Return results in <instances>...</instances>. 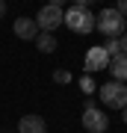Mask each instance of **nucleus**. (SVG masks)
<instances>
[{
	"instance_id": "f257e3e1",
	"label": "nucleus",
	"mask_w": 127,
	"mask_h": 133,
	"mask_svg": "<svg viewBox=\"0 0 127 133\" xmlns=\"http://www.w3.org/2000/svg\"><path fill=\"white\" fill-rule=\"evenodd\" d=\"M95 27H98L101 36H106V38H118L121 33H127V18L115 9V6H109V9H101V12H98Z\"/></svg>"
},
{
	"instance_id": "f03ea898",
	"label": "nucleus",
	"mask_w": 127,
	"mask_h": 133,
	"mask_svg": "<svg viewBox=\"0 0 127 133\" xmlns=\"http://www.w3.org/2000/svg\"><path fill=\"white\" fill-rule=\"evenodd\" d=\"M62 24H65L71 33H77V36H89L95 30V15H92V9H86V6H71V9H65V15H62Z\"/></svg>"
},
{
	"instance_id": "7ed1b4c3",
	"label": "nucleus",
	"mask_w": 127,
	"mask_h": 133,
	"mask_svg": "<svg viewBox=\"0 0 127 133\" xmlns=\"http://www.w3.org/2000/svg\"><path fill=\"white\" fill-rule=\"evenodd\" d=\"M101 104H106L109 109H124L127 107V83L106 80L101 86Z\"/></svg>"
},
{
	"instance_id": "20e7f679",
	"label": "nucleus",
	"mask_w": 127,
	"mask_h": 133,
	"mask_svg": "<svg viewBox=\"0 0 127 133\" xmlns=\"http://www.w3.org/2000/svg\"><path fill=\"white\" fill-rule=\"evenodd\" d=\"M62 15H65V9H62V6L44 3L42 9H38V15H36V27L42 30V33H53V30L62 27Z\"/></svg>"
},
{
	"instance_id": "39448f33",
	"label": "nucleus",
	"mask_w": 127,
	"mask_h": 133,
	"mask_svg": "<svg viewBox=\"0 0 127 133\" xmlns=\"http://www.w3.org/2000/svg\"><path fill=\"white\" fill-rule=\"evenodd\" d=\"M83 127L89 133H106V127H109L106 112L95 107V101H86V107H83Z\"/></svg>"
},
{
	"instance_id": "423d86ee",
	"label": "nucleus",
	"mask_w": 127,
	"mask_h": 133,
	"mask_svg": "<svg viewBox=\"0 0 127 133\" xmlns=\"http://www.w3.org/2000/svg\"><path fill=\"white\" fill-rule=\"evenodd\" d=\"M83 68H86V74H95V71L109 68L106 50H104V48H89V50H86V59H83Z\"/></svg>"
},
{
	"instance_id": "0eeeda50",
	"label": "nucleus",
	"mask_w": 127,
	"mask_h": 133,
	"mask_svg": "<svg viewBox=\"0 0 127 133\" xmlns=\"http://www.w3.org/2000/svg\"><path fill=\"white\" fill-rule=\"evenodd\" d=\"M12 33L18 36V38H24V42H36V36L42 33V30L36 27L33 18H18V21L12 24Z\"/></svg>"
},
{
	"instance_id": "6e6552de",
	"label": "nucleus",
	"mask_w": 127,
	"mask_h": 133,
	"mask_svg": "<svg viewBox=\"0 0 127 133\" xmlns=\"http://www.w3.org/2000/svg\"><path fill=\"white\" fill-rule=\"evenodd\" d=\"M18 133H47V121L42 118V115H21L18 121Z\"/></svg>"
},
{
	"instance_id": "1a4fd4ad",
	"label": "nucleus",
	"mask_w": 127,
	"mask_h": 133,
	"mask_svg": "<svg viewBox=\"0 0 127 133\" xmlns=\"http://www.w3.org/2000/svg\"><path fill=\"white\" fill-rule=\"evenodd\" d=\"M109 71H112V80L127 83V53H118L109 59Z\"/></svg>"
},
{
	"instance_id": "9d476101",
	"label": "nucleus",
	"mask_w": 127,
	"mask_h": 133,
	"mask_svg": "<svg viewBox=\"0 0 127 133\" xmlns=\"http://www.w3.org/2000/svg\"><path fill=\"white\" fill-rule=\"evenodd\" d=\"M56 36H53V33H38L36 36V48L38 50H42V53H53V50H56Z\"/></svg>"
},
{
	"instance_id": "9b49d317",
	"label": "nucleus",
	"mask_w": 127,
	"mask_h": 133,
	"mask_svg": "<svg viewBox=\"0 0 127 133\" xmlns=\"http://www.w3.org/2000/svg\"><path fill=\"white\" fill-rule=\"evenodd\" d=\"M74 77H71V71H65V68H56L53 71V83H59V86H65V83H71Z\"/></svg>"
},
{
	"instance_id": "f8f14e48",
	"label": "nucleus",
	"mask_w": 127,
	"mask_h": 133,
	"mask_svg": "<svg viewBox=\"0 0 127 133\" xmlns=\"http://www.w3.org/2000/svg\"><path fill=\"white\" fill-rule=\"evenodd\" d=\"M104 50H106V56H109V59H112V56H118V53H121V50H118V38H106Z\"/></svg>"
},
{
	"instance_id": "ddd939ff",
	"label": "nucleus",
	"mask_w": 127,
	"mask_h": 133,
	"mask_svg": "<svg viewBox=\"0 0 127 133\" xmlns=\"http://www.w3.org/2000/svg\"><path fill=\"white\" fill-rule=\"evenodd\" d=\"M80 89H83V92H92V89H95L92 74H83V77H80Z\"/></svg>"
},
{
	"instance_id": "4468645a",
	"label": "nucleus",
	"mask_w": 127,
	"mask_h": 133,
	"mask_svg": "<svg viewBox=\"0 0 127 133\" xmlns=\"http://www.w3.org/2000/svg\"><path fill=\"white\" fill-rule=\"evenodd\" d=\"M118 50H121V53H127V33H121V36H118Z\"/></svg>"
},
{
	"instance_id": "2eb2a0df",
	"label": "nucleus",
	"mask_w": 127,
	"mask_h": 133,
	"mask_svg": "<svg viewBox=\"0 0 127 133\" xmlns=\"http://www.w3.org/2000/svg\"><path fill=\"white\" fill-rule=\"evenodd\" d=\"M115 9H118V12H121L124 18H127V0H118V3H115Z\"/></svg>"
},
{
	"instance_id": "dca6fc26",
	"label": "nucleus",
	"mask_w": 127,
	"mask_h": 133,
	"mask_svg": "<svg viewBox=\"0 0 127 133\" xmlns=\"http://www.w3.org/2000/svg\"><path fill=\"white\" fill-rule=\"evenodd\" d=\"M71 3H74V6H86V9H89V6H95V0H71Z\"/></svg>"
},
{
	"instance_id": "f3484780",
	"label": "nucleus",
	"mask_w": 127,
	"mask_h": 133,
	"mask_svg": "<svg viewBox=\"0 0 127 133\" xmlns=\"http://www.w3.org/2000/svg\"><path fill=\"white\" fill-rule=\"evenodd\" d=\"M6 15V0H0V18Z\"/></svg>"
},
{
	"instance_id": "a211bd4d",
	"label": "nucleus",
	"mask_w": 127,
	"mask_h": 133,
	"mask_svg": "<svg viewBox=\"0 0 127 133\" xmlns=\"http://www.w3.org/2000/svg\"><path fill=\"white\" fill-rule=\"evenodd\" d=\"M47 3H50V6H62L65 0H47Z\"/></svg>"
},
{
	"instance_id": "6ab92c4d",
	"label": "nucleus",
	"mask_w": 127,
	"mask_h": 133,
	"mask_svg": "<svg viewBox=\"0 0 127 133\" xmlns=\"http://www.w3.org/2000/svg\"><path fill=\"white\" fill-rule=\"evenodd\" d=\"M121 118H124V124H127V107H124V109H121Z\"/></svg>"
}]
</instances>
